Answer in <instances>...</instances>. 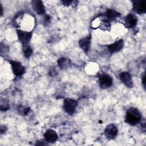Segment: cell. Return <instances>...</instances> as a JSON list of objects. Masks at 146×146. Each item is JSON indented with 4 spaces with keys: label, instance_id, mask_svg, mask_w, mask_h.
Returning a JSON list of instances; mask_svg holds the SVG:
<instances>
[{
    "label": "cell",
    "instance_id": "obj_1",
    "mask_svg": "<svg viewBox=\"0 0 146 146\" xmlns=\"http://www.w3.org/2000/svg\"><path fill=\"white\" fill-rule=\"evenodd\" d=\"M141 119V115L137 109L131 108L128 110L126 113L125 120V122L134 125L138 123Z\"/></svg>",
    "mask_w": 146,
    "mask_h": 146
},
{
    "label": "cell",
    "instance_id": "obj_2",
    "mask_svg": "<svg viewBox=\"0 0 146 146\" xmlns=\"http://www.w3.org/2000/svg\"><path fill=\"white\" fill-rule=\"evenodd\" d=\"M78 105V102L76 100L67 98L64 99L63 102V108L64 111L68 114H72Z\"/></svg>",
    "mask_w": 146,
    "mask_h": 146
},
{
    "label": "cell",
    "instance_id": "obj_3",
    "mask_svg": "<svg viewBox=\"0 0 146 146\" xmlns=\"http://www.w3.org/2000/svg\"><path fill=\"white\" fill-rule=\"evenodd\" d=\"M10 64L11 66L12 70L14 74L17 76H19L23 75L25 72V68L22 65V64L17 61L10 60Z\"/></svg>",
    "mask_w": 146,
    "mask_h": 146
},
{
    "label": "cell",
    "instance_id": "obj_4",
    "mask_svg": "<svg viewBox=\"0 0 146 146\" xmlns=\"http://www.w3.org/2000/svg\"><path fill=\"white\" fill-rule=\"evenodd\" d=\"M100 86L103 88H107L112 84V78L108 74H102L99 78Z\"/></svg>",
    "mask_w": 146,
    "mask_h": 146
},
{
    "label": "cell",
    "instance_id": "obj_5",
    "mask_svg": "<svg viewBox=\"0 0 146 146\" xmlns=\"http://www.w3.org/2000/svg\"><path fill=\"white\" fill-rule=\"evenodd\" d=\"M17 31L18 39L20 40V42L22 43V44H27L32 36L31 32H27L19 30H18Z\"/></svg>",
    "mask_w": 146,
    "mask_h": 146
},
{
    "label": "cell",
    "instance_id": "obj_6",
    "mask_svg": "<svg viewBox=\"0 0 146 146\" xmlns=\"http://www.w3.org/2000/svg\"><path fill=\"white\" fill-rule=\"evenodd\" d=\"M133 10L141 14L146 11V2L144 1H135L133 2Z\"/></svg>",
    "mask_w": 146,
    "mask_h": 146
},
{
    "label": "cell",
    "instance_id": "obj_7",
    "mask_svg": "<svg viewBox=\"0 0 146 146\" xmlns=\"http://www.w3.org/2000/svg\"><path fill=\"white\" fill-rule=\"evenodd\" d=\"M104 132L107 138L112 139L116 136L117 134V129L115 125L113 124H110L106 127Z\"/></svg>",
    "mask_w": 146,
    "mask_h": 146
},
{
    "label": "cell",
    "instance_id": "obj_8",
    "mask_svg": "<svg viewBox=\"0 0 146 146\" xmlns=\"http://www.w3.org/2000/svg\"><path fill=\"white\" fill-rule=\"evenodd\" d=\"M124 45V42L123 39H120L115 42L110 44L108 46V49L110 52L113 53L117 51H120L123 47Z\"/></svg>",
    "mask_w": 146,
    "mask_h": 146
},
{
    "label": "cell",
    "instance_id": "obj_9",
    "mask_svg": "<svg viewBox=\"0 0 146 146\" xmlns=\"http://www.w3.org/2000/svg\"><path fill=\"white\" fill-rule=\"evenodd\" d=\"M44 139L47 142L54 143L56 141L58 138L56 132L52 129L47 130L44 134Z\"/></svg>",
    "mask_w": 146,
    "mask_h": 146
},
{
    "label": "cell",
    "instance_id": "obj_10",
    "mask_svg": "<svg viewBox=\"0 0 146 146\" xmlns=\"http://www.w3.org/2000/svg\"><path fill=\"white\" fill-rule=\"evenodd\" d=\"M120 78L121 82L128 87H132L133 86V82L131 76L128 72H123L120 75Z\"/></svg>",
    "mask_w": 146,
    "mask_h": 146
},
{
    "label": "cell",
    "instance_id": "obj_11",
    "mask_svg": "<svg viewBox=\"0 0 146 146\" xmlns=\"http://www.w3.org/2000/svg\"><path fill=\"white\" fill-rule=\"evenodd\" d=\"M91 39V36H87L82 39H80L79 42L80 47L86 52H87L90 48Z\"/></svg>",
    "mask_w": 146,
    "mask_h": 146
},
{
    "label": "cell",
    "instance_id": "obj_12",
    "mask_svg": "<svg viewBox=\"0 0 146 146\" xmlns=\"http://www.w3.org/2000/svg\"><path fill=\"white\" fill-rule=\"evenodd\" d=\"M33 8L39 15L43 14L45 13L44 7L41 1H35L33 2Z\"/></svg>",
    "mask_w": 146,
    "mask_h": 146
},
{
    "label": "cell",
    "instance_id": "obj_13",
    "mask_svg": "<svg viewBox=\"0 0 146 146\" xmlns=\"http://www.w3.org/2000/svg\"><path fill=\"white\" fill-rule=\"evenodd\" d=\"M137 22V18L135 15L132 14H129L125 18V24L127 27L129 28L133 27L136 26Z\"/></svg>",
    "mask_w": 146,
    "mask_h": 146
},
{
    "label": "cell",
    "instance_id": "obj_14",
    "mask_svg": "<svg viewBox=\"0 0 146 146\" xmlns=\"http://www.w3.org/2000/svg\"><path fill=\"white\" fill-rule=\"evenodd\" d=\"M58 64L59 67H60L62 69H65L69 66L70 64V61L68 59L62 58L60 59H59L58 61Z\"/></svg>",
    "mask_w": 146,
    "mask_h": 146
},
{
    "label": "cell",
    "instance_id": "obj_15",
    "mask_svg": "<svg viewBox=\"0 0 146 146\" xmlns=\"http://www.w3.org/2000/svg\"><path fill=\"white\" fill-rule=\"evenodd\" d=\"M106 15L109 19H112L120 16V14L114 10L108 9L106 13Z\"/></svg>",
    "mask_w": 146,
    "mask_h": 146
},
{
    "label": "cell",
    "instance_id": "obj_16",
    "mask_svg": "<svg viewBox=\"0 0 146 146\" xmlns=\"http://www.w3.org/2000/svg\"><path fill=\"white\" fill-rule=\"evenodd\" d=\"M33 52V50L30 47H27L25 50H24V55L26 58H29L31 56V54Z\"/></svg>",
    "mask_w": 146,
    "mask_h": 146
},
{
    "label": "cell",
    "instance_id": "obj_17",
    "mask_svg": "<svg viewBox=\"0 0 146 146\" xmlns=\"http://www.w3.org/2000/svg\"><path fill=\"white\" fill-rule=\"evenodd\" d=\"M62 2L65 5H69L72 2V1H64Z\"/></svg>",
    "mask_w": 146,
    "mask_h": 146
},
{
    "label": "cell",
    "instance_id": "obj_18",
    "mask_svg": "<svg viewBox=\"0 0 146 146\" xmlns=\"http://www.w3.org/2000/svg\"><path fill=\"white\" fill-rule=\"evenodd\" d=\"M142 82H143V86H145V74H144L143 78H142Z\"/></svg>",
    "mask_w": 146,
    "mask_h": 146
}]
</instances>
